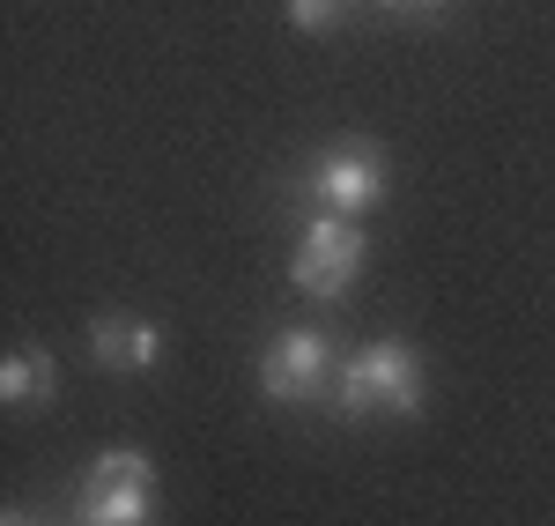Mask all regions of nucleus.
Here are the masks:
<instances>
[{
  "label": "nucleus",
  "instance_id": "1",
  "mask_svg": "<svg viewBox=\"0 0 555 526\" xmlns=\"http://www.w3.org/2000/svg\"><path fill=\"white\" fill-rule=\"evenodd\" d=\"M423 356L408 349L400 334H378V342H363V349L341 363V379H334V408H341L348 423H371V415H423Z\"/></svg>",
  "mask_w": 555,
  "mask_h": 526
},
{
  "label": "nucleus",
  "instance_id": "2",
  "mask_svg": "<svg viewBox=\"0 0 555 526\" xmlns=\"http://www.w3.org/2000/svg\"><path fill=\"white\" fill-rule=\"evenodd\" d=\"M363 267H371V230L348 216H311L297 238V253H289V282H297L311 305H341L348 290L363 282Z\"/></svg>",
  "mask_w": 555,
  "mask_h": 526
},
{
  "label": "nucleus",
  "instance_id": "3",
  "mask_svg": "<svg viewBox=\"0 0 555 526\" xmlns=\"http://www.w3.org/2000/svg\"><path fill=\"white\" fill-rule=\"evenodd\" d=\"M304 193H311V208H319V216L363 222L385 201V149H378V141H363V133L326 141V149L311 156V171H304Z\"/></svg>",
  "mask_w": 555,
  "mask_h": 526
},
{
  "label": "nucleus",
  "instance_id": "4",
  "mask_svg": "<svg viewBox=\"0 0 555 526\" xmlns=\"http://www.w3.org/2000/svg\"><path fill=\"white\" fill-rule=\"evenodd\" d=\"M75 526H156V467L133 445L89 460V475L75 483Z\"/></svg>",
  "mask_w": 555,
  "mask_h": 526
},
{
  "label": "nucleus",
  "instance_id": "5",
  "mask_svg": "<svg viewBox=\"0 0 555 526\" xmlns=\"http://www.w3.org/2000/svg\"><path fill=\"white\" fill-rule=\"evenodd\" d=\"M334 342L319 326H282L267 349H259V394L274 408H311V400H334Z\"/></svg>",
  "mask_w": 555,
  "mask_h": 526
},
{
  "label": "nucleus",
  "instance_id": "6",
  "mask_svg": "<svg viewBox=\"0 0 555 526\" xmlns=\"http://www.w3.org/2000/svg\"><path fill=\"white\" fill-rule=\"evenodd\" d=\"M89 363L96 371H156L164 363V326L141 311H96L89 319Z\"/></svg>",
  "mask_w": 555,
  "mask_h": 526
},
{
  "label": "nucleus",
  "instance_id": "7",
  "mask_svg": "<svg viewBox=\"0 0 555 526\" xmlns=\"http://www.w3.org/2000/svg\"><path fill=\"white\" fill-rule=\"evenodd\" d=\"M52 386H60L52 349H8L0 356V400H8V408H44Z\"/></svg>",
  "mask_w": 555,
  "mask_h": 526
},
{
  "label": "nucleus",
  "instance_id": "8",
  "mask_svg": "<svg viewBox=\"0 0 555 526\" xmlns=\"http://www.w3.org/2000/svg\"><path fill=\"white\" fill-rule=\"evenodd\" d=\"M282 8H289V23H297V30H311V38H326V30L341 23V15L356 8V0H282Z\"/></svg>",
  "mask_w": 555,
  "mask_h": 526
},
{
  "label": "nucleus",
  "instance_id": "9",
  "mask_svg": "<svg viewBox=\"0 0 555 526\" xmlns=\"http://www.w3.org/2000/svg\"><path fill=\"white\" fill-rule=\"evenodd\" d=\"M452 0H378V15H392V23H437Z\"/></svg>",
  "mask_w": 555,
  "mask_h": 526
},
{
  "label": "nucleus",
  "instance_id": "10",
  "mask_svg": "<svg viewBox=\"0 0 555 526\" xmlns=\"http://www.w3.org/2000/svg\"><path fill=\"white\" fill-rule=\"evenodd\" d=\"M0 526H38V519H30V512H8V519H0Z\"/></svg>",
  "mask_w": 555,
  "mask_h": 526
}]
</instances>
